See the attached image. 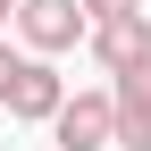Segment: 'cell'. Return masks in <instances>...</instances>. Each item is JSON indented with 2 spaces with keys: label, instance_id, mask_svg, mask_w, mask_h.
Wrapping results in <instances>:
<instances>
[{
  "label": "cell",
  "instance_id": "cell-4",
  "mask_svg": "<svg viewBox=\"0 0 151 151\" xmlns=\"http://www.w3.org/2000/svg\"><path fill=\"white\" fill-rule=\"evenodd\" d=\"M59 151H109V92H67L59 118H50Z\"/></svg>",
  "mask_w": 151,
  "mask_h": 151
},
{
  "label": "cell",
  "instance_id": "cell-7",
  "mask_svg": "<svg viewBox=\"0 0 151 151\" xmlns=\"http://www.w3.org/2000/svg\"><path fill=\"white\" fill-rule=\"evenodd\" d=\"M17 67H25V50H9V42H0V109H9V84H17Z\"/></svg>",
  "mask_w": 151,
  "mask_h": 151
},
{
  "label": "cell",
  "instance_id": "cell-8",
  "mask_svg": "<svg viewBox=\"0 0 151 151\" xmlns=\"http://www.w3.org/2000/svg\"><path fill=\"white\" fill-rule=\"evenodd\" d=\"M9 17H17V0H0V25H9Z\"/></svg>",
  "mask_w": 151,
  "mask_h": 151
},
{
  "label": "cell",
  "instance_id": "cell-1",
  "mask_svg": "<svg viewBox=\"0 0 151 151\" xmlns=\"http://www.w3.org/2000/svg\"><path fill=\"white\" fill-rule=\"evenodd\" d=\"M17 34H25V50L34 59H59V50H76L92 34V17L76 9V0H17V17H9Z\"/></svg>",
  "mask_w": 151,
  "mask_h": 151
},
{
  "label": "cell",
  "instance_id": "cell-5",
  "mask_svg": "<svg viewBox=\"0 0 151 151\" xmlns=\"http://www.w3.org/2000/svg\"><path fill=\"white\" fill-rule=\"evenodd\" d=\"M84 42H92V59H101L109 76H126V67H143V59H151V17H101Z\"/></svg>",
  "mask_w": 151,
  "mask_h": 151
},
{
  "label": "cell",
  "instance_id": "cell-3",
  "mask_svg": "<svg viewBox=\"0 0 151 151\" xmlns=\"http://www.w3.org/2000/svg\"><path fill=\"white\" fill-rule=\"evenodd\" d=\"M59 101H67V76L50 67V59H25V67H17V84H9V118L17 126H50Z\"/></svg>",
  "mask_w": 151,
  "mask_h": 151
},
{
  "label": "cell",
  "instance_id": "cell-6",
  "mask_svg": "<svg viewBox=\"0 0 151 151\" xmlns=\"http://www.w3.org/2000/svg\"><path fill=\"white\" fill-rule=\"evenodd\" d=\"M76 9H84L92 25H101V17H143V0H76Z\"/></svg>",
  "mask_w": 151,
  "mask_h": 151
},
{
  "label": "cell",
  "instance_id": "cell-2",
  "mask_svg": "<svg viewBox=\"0 0 151 151\" xmlns=\"http://www.w3.org/2000/svg\"><path fill=\"white\" fill-rule=\"evenodd\" d=\"M109 143L118 151H151V59L109 84Z\"/></svg>",
  "mask_w": 151,
  "mask_h": 151
}]
</instances>
